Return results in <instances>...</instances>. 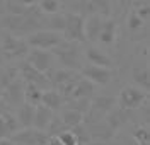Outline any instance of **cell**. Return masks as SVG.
I'll list each match as a JSON object with an SVG mask.
<instances>
[{
  "instance_id": "cell-1",
  "label": "cell",
  "mask_w": 150,
  "mask_h": 145,
  "mask_svg": "<svg viewBox=\"0 0 150 145\" xmlns=\"http://www.w3.org/2000/svg\"><path fill=\"white\" fill-rule=\"evenodd\" d=\"M51 55L55 58V62H58L62 68L67 70H74L79 72L82 67V53H80V45L77 43H70V41H62L58 46L51 50Z\"/></svg>"
},
{
  "instance_id": "cell-2",
  "label": "cell",
  "mask_w": 150,
  "mask_h": 145,
  "mask_svg": "<svg viewBox=\"0 0 150 145\" xmlns=\"http://www.w3.org/2000/svg\"><path fill=\"white\" fill-rule=\"evenodd\" d=\"M0 51L4 55L5 63H17L26 58L29 46L26 45L24 38H17L5 31H0Z\"/></svg>"
},
{
  "instance_id": "cell-3",
  "label": "cell",
  "mask_w": 150,
  "mask_h": 145,
  "mask_svg": "<svg viewBox=\"0 0 150 145\" xmlns=\"http://www.w3.org/2000/svg\"><path fill=\"white\" fill-rule=\"evenodd\" d=\"M45 75H46L50 89L60 92L65 101H67V97H68V94L72 92L74 86L77 84V80L80 79V74L79 72L67 70V68H51Z\"/></svg>"
},
{
  "instance_id": "cell-4",
  "label": "cell",
  "mask_w": 150,
  "mask_h": 145,
  "mask_svg": "<svg viewBox=\"0 0 150 145\" xmlns=\"http://www.w3.org/2000/svg\"><path fill=\"white\" fill-rule=\"evenodd\" d=\"M84 16L77 14V12H65V28L62 36L65 41L70 43H85V34H84Z\"/></svg>"
},
{
  "instance_id": "cell-5",
  "label": "cell",
  "mask_w": 150,
  "mask_h": 145,
  "mask_svg": "<svg viewBox=\"0 0 150 145\" xmlns=\"http://www.w3.org/2000/svg\"><path fill=\"white\" fill-rule=\"evenodd\" d=\"M114 97L109 96H101L91 99V106L87 109V113L84 116V123L87 125H96V123H101L106 116L109 115L112 108H114Z\"/></svg>"
},
{
  "instance_id": "cell-6",
  "label": "cell",
  "mask_w": 150,
  "mask_h": 145,
  "mask_svg": "<svg viewBox=\"0 0 150 145\" xmlns=\"http://www.w3.org/2000/svg\"><path fill=\"white\" fill-rule=\"evenodd\" d=\"M26 45L29 48H34V50H45V51H51V50L58 46L62 41H63V36L60 33H53V31H36L33 34H29L24 38Z\"/></svg>"
},
{
  "instance_id": "cell-7",
  "label": "cell",
  "mask_w": 150,
  "mask_h": 145,
  "mask_svg": "<svg viewBox=\"0 0 150 145\" xmlns=\"http://www.w3.org/2000/svg\"><path fill=\"white\" fill-rule=\"evenodd\" d=\"M147 97H149V94L143 92L142 89L133 86H126L123 87L120 91V94H118V104L125 111H133V109L142 108V104L147 101Z\"/></svg>"
},
{
  "instance_id": "cell-8",
  "label": "cell",
  "mask_w": 150,
  "mask_h": 145,
  "mask_svg": "<svg viewBox=\"0 0 150 145\" xmlns=\"http://www.w3.org/2000/svg\"><path fill=\"white\" fill-rule=\"evenodd\" d=\"M24 60L39 74H48L51 68H55V58L51 55V51L29 48V53L26 55Z\"/></svg>"
},
{
  "instance_id": "cell-9",
  "label": "cell",
  "mask_w": 150,
  "mask_h": 145,
  "mask_svg": "<svg viewBox=\"0 0 150 145\" xmlns=\"http://www.w3.org/2000/svg\"><path fill=\"white\" fill-rule=\"evenodd\" d=\"M79 74H80V77H84L85 80H89L92 86H101V87L108 86L112 79L111 68L94 67V65H89V63L82 65L80 70H79Z\"/></svg>"
},
{
  "instance_id": "cell-10",
  "label": "cell",
  "mask_w": 150,
  "mask_h": 145,
  "mask_svg": "<svg viewBox=\"0 0 150 145\" xmlns=\"http://www.w3.org/2000/svg\"><path fill=\"white\" fill-rule=\"evenodd\" d=\"M17 70H19V77H21V80H22L24 84H33V86L39 87L41 91L50 89L48 80H46V75H45V74H39L38 70H34L26 60L17 62Z\"/></svg>"
},
{
  "instance_id": "cell-11",
  "label": "cell",
  "mask_w": 150,
  "mask_h": 145,
  "mask_svg": "<svg viewBox=\"0 0 150 145\" xmlns=\"http://www.w3.org/2000/svg\"><path fill=\"white\" fill-rule=\"evenodd\" d=\"M0 92H2V101L7 106L17 109L21 104H24V82L21 80V77L16 79L12 84H9Z\"/></svg>"
},
{
  "instance_id": "cell-12",
  "label": "cell",
  "mask_w": 150,
  "mask_h": 145,
  "mask_svg": "<svg viewBox=\"0 0 150 145\" xmlns=\"http://www.w3.org/2000/svg\"><path fill=\"white\" fill-rule=\"evenodd\" d=\"M19 123L16 120L14 113H10L7 109H4L0 113V140L4 138H12L19 132Z\"/></svg>"
},
{
  "instance_id": "cell-13",
  "label": "cell",
  "mask_w": 150,
  "mask_h": 145,
  "mask_svg": "<svg viewBox=\"0 0 150 145\" xmlns=\"http://www.w3.org/2000/svg\"><path fill=\"white\" fill-rule=\"evenodd\" d=\"M106 17L99 16V14H91L84 22V34H85V41H91V43H97L99 38V33L103 28V22Z\"/></svg>"
},
{
  "instance_id": "cell-14",
  "label": "cell",
  "mask_w": 150,
  "mask_h": 145,
  "mask_svg": "<svg viewBox=\"0 0 150 145\" xmlns=\"http://www.w3.org/2000/svg\"><path fill=\"white\" fill-rule=\"evenodd\" d=\"M84 57L85 60L89 62V65H94V67H103V68H111L112 67V62L111 58L108 57L101 48L97 46H87L84 51Z\"/></svg>"
},
{
  "instance_id": "cell-15",
  "label": "cell",
  "mask_w": 150,
  "mask_h": 145,
  "mask_svg": "<svg viewBox=\"0 0 150 145\" xmlns=\"http://www.w3.org/2000/svg\"><path fill=\"white\" fill-rule=\"evenodd\" d=\"M53 116L55 113L53 111H50L48 108H45L43 104H38L34 108V121H33V128L36 130V132H41V133H45L48 130V126L51 123V120H53Z\"/></svg>"
},
{
  "instance_id": "cell-16",
  "label": "cell",
  "mask_w": 150,
  "mask_h": 145,
  "mask_svg": "<svg viewBox=\"0 0 150 145\" xmlns=\"http://www.w3.org/2000/svg\"><path fill=\"white\" fill-rule=\"evenodd\" d=\"M92 96H94V86L89 82V80H85L84 77H80L79 80H77V84L74 86L72 92L68 94L65 103L75 101V99H92Z\"/></svg>"
},
{
  "instance_id": "cell-17",
  "label": "cell",
  "mask_w": 150,
  "mask_h": 145,
  "mask_svg": "<svg viewBox=\"0 0 150 145\" xmlns=\"http://www.w3.org/2000/svg\"><path fill=\"white\" fill-rule=\"evenodd\" d=\"M41 104L55 113V111H60L65 106V99L62 97L60 92H56L53 89H46V91L41 92Z\"/></svg>"
},
{
  "instance_id": "cell-18",
  "label": "cell",
  "mask_w": 150,
  "mask_h": 145,
  "mask_svg": "<svg viewBox=\"0 0 150 145\" xmlns=\"http://www.w3.org/2000/svg\"><path fill=\"white\" fill-rule=\"evenodd\" d=\"M116 29H118V26H116V21L114 19H111V17L104 19L101 33H99V38H97V43H101L104 46H111L114 43V39H116Z\"/></svg>"
},
{
  "instance_id": "cell-19",
  "label": "cell",
  "mask_w": 150,
  "mask_h": 145,
  "mask_svg": "<svg viewBox=\"0 0 150 145\" xmlns=\"http://www.w3.org/2000/svg\"><path fill=\"white\" fill-rule=\"evenodd\" d=\"M14 116H16L19 126L22 130H29V128H33V121H34V106L24 103V104H21L17 108V111L14 113Z\"/></svg>"
},
{
  "instance_id": "cell-20",
  "label": "cell",
  "mask_w": 150,
  "mask_h": 145,
  "mask_svg": "<svg viewBox=\"0 0 150 145\" xmlns=\"http://www.w3.org/2000/svg\"><path fill=\"white\" fill-rule=\"evenodd\" d=\"M58 118H60V121L63 123V126H65L67 130H74L75 126H79V125L84 123V115L77 113L74 109H68V108H65V106L60 109Z\"/></svg>"
},
{
  "instance_id": "cell-21",
  "label": "cell",
  "mask_w": 150,
  "mask_h": 145,
  "mask_svg": "<svg viewBox=\"0 0 150 145\" xmlns=\"http://www.w3.org/2000/svg\"><path fill=\"white\" fill-rule=\"evenodd\" d=\"M16 79H19L17 63H5L4 67H0V91L12 84Z\"/></svg>"
},
{
  "instance_id": "cell-22",
  "label": "cell",
  "mask_w": 150,
  "mask_h": 145,
  "mask_svg": "<svg viewBox=\"0 0 150 145\" xmlns=\"http://www.w3.org/2000/svg\"><path fill=\"white\" fill-rule=\"evenodd\" d=\"M131 79L133 82L138 86V89H142L143 92L149 94V89H150V74H149V68L147 67H135L133 72H131Z\"/></svg>"
},
{
  "instance_id": "cell-23",
  "label": "cell",
  "mask_w": 150,
  "mask_h": 145,
  "mask_svg": "<svg viewBox=\"0 0 150 145\" xmlns=\"http://www.w3.org/2000/svg\"><path fill=\"white\" fill-rule=\"evenodd\" d=\"M65 28V14H53V16H46L45 17V29L46 31H53V33H63Z\"/></svg>"
},
{
  "instance_id": "cell-24",
  "label": "cell",
  "mask_w": 150,
  "mask_h": 145,
  "mask_svg": "<svg viewBox=\"0 0 150 145\" xmlns=\"http://www.w3.org/2000/svg\"><path fill=\"white\" fill-rule=\"evenodd\" d=\"M41 89L33 84H24V103L31 104L36 108L38 104H41Z\"/></svg>"
},
{
  "instance_id": "cell-25",
  "label": "cell",
  "mask_w": 150,
  "mask_h": 145,
  "mask_svg": "<svg viewBox=\"0 0 150 145\" xmlns=\"http://www.w3.org/2000/svg\"><path fill=\"white\" fill-rule=\"evenodd\" d=\"M0 4H4V10L7 16H22L29 5V2H16V0H7Z\"/></svg>"
},
{
  "instance_id": "cell-26",
  "label": "cell",
  "mask_w": 150,
  "mask_h": 145,
  "mask_svg": "<svg viewBox=\"0 0 150 145\" xmlns=\"http://www.w3.org/2000/svg\"><path fill=\"white\" fill-rule=\"evenodd\" d=\"M36 5L45 16L60 14V9H62V2H58V0H41V2H38Z\"/></svg>"
},
{
  "instance_id": "cell-27",
  "label": "cell",
  "mask_w": 150,
  "mask_h": 145,
  "mask_svg": "<svg viewBox=\"0 0 150 145\" xmlns=\"http://www.w3.org/2000/svg\"><path fill=\"white\" fill-rule=\"evenodd\" d=\"M91 106V99H75V101H68L65 103V108L68 109H74L77 113H80V115H84L87 113V109Z\"/></svg>"
},
{
  "instance_id": "cell-28",
  "label": "cell",
  "mask_w": 150,
  "mask_h": 145,
  "mask_svg": "<svg viewBox=\"0 0 150 145\" xmlns=\"http://www.w3.org/2000/svg\"><path fill=\"white\" fill-rule=\"evenodd\" d=\"M133 138L138 145H150V132L147 126H138L133 132Z\"/></svg>"
},
{
  "instance_id": "cell-29",
  "label": "cell",
  "mask_w": 150,
  "mask_h": 145,
  "mask_svg": "<svg viewBox=\"0 0 150 145\" xmlns=\"http://www.w3.org/2000/svg\"><path fill=\"white\" fill-rule=\"evenodd\" d=\"M135 7L137 9L133 10L138 17H140L143 22H147L149 21V17H150V5H149V2H135Z\"/></svg>"
},
{
  "instance_id": "cell-30",
  "label": "cell",
  "mask_w": 150,
  "mask_h": 145,
  "mask_svg": "<svg viewBox=\"0 0 150 145\" xmlns=\"http://www.w3.org/2000/svg\"><path fill=\"white\" fill-rule=\"evenodd\" d=\"M55 140H56V144H60V145H79V142H77L75 135L70 132V130L62 132V133L55 138Z\"/></svg>"
},
{
  "instance_id": "cell-31",
  "label": "cell",
  "mask_w": 150,
  "mask_h": 145,
  "mask_svg": "<svg viewBox=\"0 0 150 145\" xmlns=\"http://www.w3.org/2000/svg\"><path fill=\"white\" fill-rule=\"evenodd\" d=\"M126 26H128V29H130L131 33H137V31H140V29L145 26V22H143L135 12H131L130 16H128V19H126Z\"/></svg>"
},
{
  "instance_id": "cell-32",
  "label": "cell",
  "mask_w": 150,
  "mask_h": 145,
  "mask_svg": "<svg viewBox=\"0 0 150 145\" xmlns=\"http://www.w3.org/2000/svg\"><path fill=\"white\" fill-rule=\"evenodd\" d=\"M0 101H2V92H0Z\"/></svg>"
}]
</instances>
